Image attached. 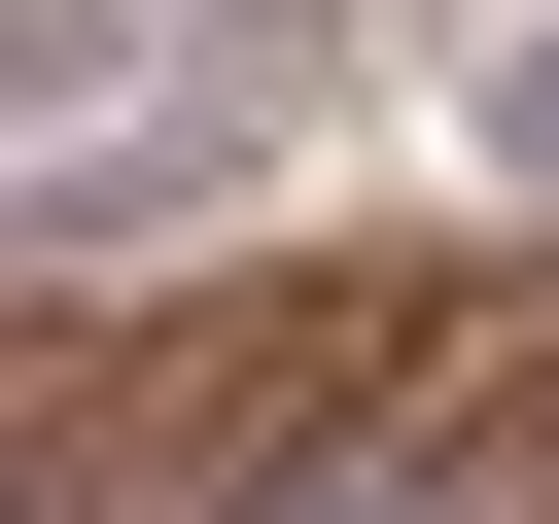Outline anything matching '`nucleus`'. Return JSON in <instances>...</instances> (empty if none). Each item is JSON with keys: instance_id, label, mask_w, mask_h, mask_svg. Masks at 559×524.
<instances>
[{"instance_id": "nucleus-2", "label": "nucleus", "mask_w": 559, "mask_h": 524, "mask_svg": "<svg viewBox=\"0 0 559 524\" xmlns=\"http://www.w3.org/2000/svg\"><path fill=\"white\" fill-rule=\"evenodd\" d=\"M454 105H489V175H524V210H559V35H489V70H454Z\"/></svg>"}, {"instance_id": "nucleus-1", "label": "nucleus", "mask_w": 559, "mask_h": 524, "mask_svg": "<svg viewBox=\"0 0 559 524\" xmlns=\"http://www.w3.org/2000/svg\"><path fill=\"white\" fill-rule=\"evenodd\" d=\"M175 105H210V140H314V105H349V0H175Z\"/></svg>"}]
</instances>
